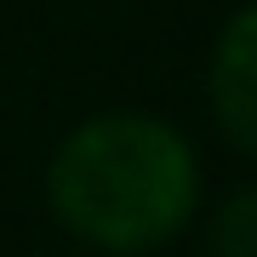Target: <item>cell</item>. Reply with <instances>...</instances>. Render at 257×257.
Wrapping results in <instances>:
<instances>
[{"mask_svg":"<svg viewBox=\"0 0 257 257\" xmlns=\"http://www.w3.org/2000/svg\"><path fill=\"white\" fill-rule=\"evenodd\" d=\"M206 206L200 149L155 109H97L57 138L46 211L97 257H160Z\"/></svg>","mask_w":257,"mask_h":257,"instance_id":"1","label":"cell"},{"mask_svg":"<svg viewBox=\"0 0 257 257\" xmlns=\"http://www.w3.org/2000/svg\"><path fill=\"white\" fill-rule=\"evenodd\" d=\"M206 109L217 138L234 149L240 160L257 155V6H240L223 18V29L211 35L206 57Z\"/></svg>","mask_w":257,"mask_h":257,"instance_id":"2","label":"cell"},{"mask_svg":"<svg viewBox=\"0 0 257 257\" xmlns=\"http://www.w3.org/2000/svg\"><path fill=\"white\" fill-rule=\"evenodd\" d=\"M206 251L211 257H257V189L234 183L206 217Z\"/></svg>","mask_w":257,"mask_h":257,"instance_id":"3","label":"cell"}]
</instances>
